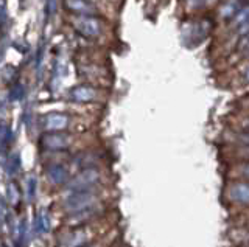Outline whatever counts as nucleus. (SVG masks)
Masks as SVG:
<instances>
[{"instance_id": "nucleus-1", "label": "nucleus", "mask_w": 249, "mask_h": 247, "mask_svg": "<svg viewBox=\"0 0 249 247\" xmlns=\"http://www.w3.org/2000/svg\"><path fill=\"white\" fill-rule=\"evenodd\" d=\"M229 198L233 202L249 205V182H237L229 190Z\"/></svg>"}, {"instance_id": "nucleus-2", "label": "nucleus", "mask_w": 249, "mask_h": 247, "mask_svg": "<svg viewBox=\"0 0 249 247\" xmlns=\"http://www.w3.org/2000/svg\"><path fill=\"white\" fill-rule=\"evenodd\" d=\"M78 27H80V30L88 36H97L98 32H100V25L97 20L93 19H83L80 20V24H78Z\"/></svg>"}, {"instance_id": "nucleus-3", "label": "nucleus", "mask_w": 249, "mask_h": 247, "mask_svg": "<svg viewBox=\"0 0 249 247\" xmlns=\"http://www.w3.org/2000/svg\"><path fill=\"white\" fill-rule=\"evenodd\" d=\"M69 6L73 11H81V13H88L90 10V5L86 0H69Z\"/></svg>"}, {"instance_id": "nucleus-4", "label": "nucleus", "mask_w": 249, "mask_h": 247, "mask_svg": "<svg viewBox=\"0 0 249 247\" xmlns=\"http://www.w3.org/2000/svg\"><path fill=\"white\" fill-rule=\"evenodd\" d=\"M246 24H249V6L241 8L235 16V25H246Z\"/></svg>"}, {"instance_id": "nucleus-5", "label": "nucleus", "mask_w": 249, "mask_h": 247, "mask_svg": "<svg viewBox=\"0 0 249 247\" xmlns=\"http://www.w3.org/2000/svg\"><path fill=\"white\" fill-rule=\"evenodd\" d=\"M75 95L78 99H90V98H93V95H95V92L89 87H80L78 90H75Z\"/></svg>"}, {"instance_id": "nucleus-6", "label": "nucleus", "mask_w": 249, "mask_h": 247, "mask_svg": "<svg viewBox=\"0 0 249 247\" xmlns=\"http://www.w3.org/2000/svg\"><path fill=\"white\" fill-rule=\"evenodd\" d=\"M238 50L241 53H245V55H249V34H246L243 39L240 41L238 44Z\"/></svg>"}, {"instance_id": "nucleus-7", "label": "nucleus", "mask_w": 249, "mask_h": 247, "mask_svg": "<svg viewBox=\"0 0 249 247\" xmlns=\"http://www.w3.org/2000/svg\"><path fill=\"white\" fill-rule=\"evenodd\" d=\"M233 13H235V5H233L232 2L228 6H224V8H223V16H232Z\"/></svg>"}, {"instance_id": "nucleus-8", "label": "nucleus", "mask_w": 249, "mask_h": 247, "mask_svg": "<svg viewBox=\"0 0 249 247\" xmlns=\"http://www.w3.org/2000/svg\"><path fill=\"white\" fill-rule=\"evenodd\" d=\"M237 140L243 145H248L249 146V132H245V134H238L237 135Z\"/></svg>"}, {"instance_id": "nucleus-9", "label": "nucleus", "mask_w": 249, "mask_h": 247, "mask_svg": "<svg viewBox=\"0 0 249 247\" xmlns=\"http://www.w3.org/2000/svg\"><path fill=\"white\" fill-rule=\"evenodd\" d=\"M240 173H241V176H245L246 179L249 181V164L241 165V166H240Z\"/></svg>"}, {"instance_id": "nucleus-10", "label": "nucleus", "mask_w": 249, "mask_h": 247, "mask_svg": "<svg viewBox=\"0 0 249 247\" xmlns=\"http://www.w3.org/2000/svg\"><path fill=\"white\" fill-rule=\"evenodd\" d=\"M207 0H190V5H195V6H199V5H204Z\"/></svg>"}, {"instance_id": "nucleus-11", "label": "nucleus", "mask_w": 249, "mask_h": 247, "mask_svg": "<svg viewBox=\"0 0 249 247\" xmlns=\"http://www.w3.org/2000/svg\"><path fill=\"white\" fill-rule=\"evenodd\" d=\"M243 128H245L246 132H249V118H245L243 120Z\"/></svg>"}, {"instance_id": "nucleus-12", "label": "nucleus", "mask_w": 249, "mask_h": 247, "mask_svg": "<svg viewBox=\"0 0 249 247\" xmlns=\"http://www.w3.org/2000/svg\"><path fill=\"white\" fill-rule=\"evenodd\" d=\"M245 80H246V82H249V68L245 72Z\"/></svg>"}, {"instance_id": "nucleus-13", "label": "nucleus", "mask_w": 249, "mask_h": 247, "mask_svg": "<svg viewBox=\"0 0 249 247\" xmlns=\"http://www.w3.org/2000/svg\"><path fill=\"white\" fill-rule=\"evenodd\" d=\"M248 157H249V152H248Z\"/></svg>"}]
</instances>
